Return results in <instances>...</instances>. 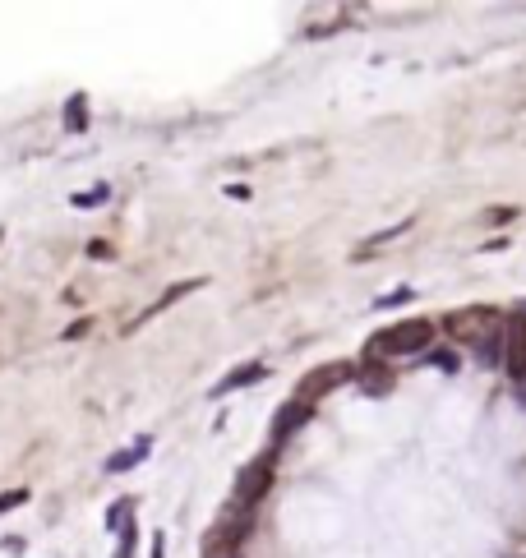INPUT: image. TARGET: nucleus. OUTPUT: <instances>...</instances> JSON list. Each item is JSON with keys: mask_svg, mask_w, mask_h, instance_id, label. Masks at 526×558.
Instances as JSON below:
<instances>
[{"mask_svg": "<svg viewBox=\"0 0 526 558\" xmlns=\"http://www.w3.org/2000/svg\"><path fill=\"white\" fill-rule=\"evenodd\" d=\"M65 130H74V134L88 130V97L84 93H74L70 102H65Z\"/></svg>", "mask_w": 526, "mask_h": 558, "instance_id": "9d476101", "label": "nucleus"}, {"mask_svg": "<svg viewBox=\"0 0 526 558\" xmlns=\"http://www.w3.org/2000/svg\"><path fill=\"white\" fill-rule=\"evenodd\" d=\"M268 379V365L263 360H245V365H236L231 374H222V379L213 383V397H227V392H240V388H250V383Z\"/></svg>", "mask_w": 526, "mask_h": 558, "instance_id": "423d86ee", "label": "nucleus"}, {"mask_svg": "<svg viewBox=\"0 0 526 558\" xmlns=\"http://www.w3.org/2000/svg\"><path fill=\"white\" fill-rule=\"evenodd\" d=\"M148 452H153V439H148V434H144V439H134L130 448H120L116 457H107V475H120V471H134V466L144 462Z\"/></svg>", "mask_w": 526, "mask_h": 558, "instance_id": "0eeeda50", "label": "nucleus"}, {"mask_svg": "<svg viewBox=\"0 0 526 558\" xmlns=\"http://www.w3.org/2000/svg\"><path fill=\"white\" fill-rule=\"evenodd\" d=\"M273 475H277V457H273V452H263V457H254V462L236 475V503H240V508L250 512L254 503H259L263 494L273 489Z\"/></svg>", "mask_w": 526, "mask_h": 558, "instance_id": "f03ea898", "label": "nucleus"}, {"mask_svg": "<svg viewBox=\"0 0 526 558\" xmlns=\"http://www.w3.org/2000/svg\"><path fill=\"white\" fill-rule=\"evenodd\" d=\"M88 328H93V319H79L74 328H65V342H79V337H84Z\"/></svg>", "mask_w": 526, "mask_h": 558, "instance_id": "a211bd4d", "label": "nucleus"}, {"mask_svg": "<svg viewBox=\"0 0 526 558\" xmlns=\"http://www.w3.org/2000/svg\"><path fill=\"white\" fill-rule=\"evenodd\" d=\"M407 300H416V291H411V286H397V291L374 300V309H393V305H407Z\"/></svg>", "mask_w": 526, "mask_h": 558, "instance_id": "2eb2a0df", "label": "nucleus"}, {"mask_svg": "<svg viewBox=\"0 0 526 558\" xmlns=\"http://www.w3.org/2000/svg\"><path fill=\"white\" fill-rule=\"evenodd\" d=\"M111 199V185H93V190H84V194H74V208H102V203Z\"/></svg>", "mask_w": 526, "mask_h": 558, "instance_id": "f8f14e48", "label": "nucleus"}, {"mask_svg": "<svg viewBox=\"0 0 526 558\" xmlns=\"http://www.w3.org/2000/svg\"><path fill=\"white\" fill-rule=\"evenodd\" d=\"M430 342H434V323L411 314V319H397L370 337V356H420V351H430Z\"/></svg>", "mask_w": 526, "mask_h": 558, "instance_id": "f257e3e1", "label": "nucleus"}, {"mask_svg": "<svg viewBox=\"0 0 526 558\" xmlns=\"http://www.w3.org/2000/svg\"><path fill=\"white\" fill-rule=\"evenodd\" d=\"M356 383L370 392V397H383V392H393V374H388L383 365H360V369H356Z\"/></svg>", "mask_w": 526, "mask_h": 558, "instance_id": "6e6552de", "label": "nucleus"}, {"mask_svg": "<svg viewBox=\"0 0 526 558\" xmlns=\"http://www.w3.org/2000/svg\"><path fill=\"white\" fill-rule=\"evenodd\" d=\"M130 517H134V503H130V499L111 503V508H107V531H120V526L130 522Z\"/></svg>", "mask_w": 526, "mask_h": 558, "instance_id": "ddd939ff", "label": "nucleus"}, {"mask_svg": "<svg viewBox=\"0 0 526 558\" xmlns=\"http://www.w3.org/2000/svg\"><path fill=\"white\" fill-rule=\"evenodd\" d=\"M503 369H508L517 383L526 379V323L522 319H513L508 333H503Z\"/></svg>", "mask_w": 526, "mask_h": 558, "instance_id": "20e7f679", "label": "nucleus"}, {"mask_svg": "<svg viewBox=\"0 0 526 558\" xmlns=\"http://www.w3.org/2000/svg\"><path fill=\"white\" fill-rule=\"evenodd\" d=\"M24 503H28V489H10V494H0V517L14 512V508H24Z\"/></svg>", "mask_w": 526, "mask_h": 558, "instance_id": "dca6fc26", "label": "nucleus"}, {"mask_svg": "<svg viewBox=\"0 0 526 558\" xmlns=\"http://www.w3.org/2000/svg\"><path fill=\"white\" fill-rule=\"evenodd\" d=\"M356 379V365L351 360H333V365H319V369H310L305 379H300V402H319L323 392H333V388H342V383H351Z\"/></svg>", "mask_w": 526, "mask_h": 558, "instance_id": "7ed1b4c3", "label": "nucleus"}, {"mask_svg": "<svg viewBox=\"0 0 526 558\" xmlns=\"http://www.w3.org/2000/svg\"><path fill=\"white\" fill-rule=\"evenodd\" d=\"M310 420H314V406H310V402H300V397H291V402L277 411V420H273V448H277L282 439H291L296 429H305Z\"/></svg>", "mask_w": 526, "mask_h": 558, "instance_id": "39448f33", "label": "nucleus"}, {"mask_svg": "<svg viewBox=\"0 0 526 558\" xmlns=\"http://www.w3.org/2000/svg\"><path fill=\"white\" fill-rule=\"evenodd\" d=\"M407 226H411V222H397V226H388V231H379V236H370V240H365V245H360V254H370L374 245H388V240H397V236H402V231H407Z\"/></svg>", "mask_w": 526, "mask_h": 558, "instance_id": "4468645a", "label": "nucleus"}, {"mask_svg": "<svg viewBox=\"0 0 526 558\" xmlns=\"http://www.w3.org/2000/svg\"><path fill=\"white\" fill-rule=\"evenodd\" d=\"M116 535H120V540H116V554H111V558H134V545H139V526H134V517L120 526Z\"/></svg>", "mask_w": 526, "mask_h": 558, "instance_id": "9b49d317", "label": "nucleus"}, {"mask_svg": "<svg viewBox=\"0 0 526 558\" xmlns=\"http://www.w3.org/2000/svg\"><path fill=\"white\" fill-rule=\"evenodd\" d=\"M153 558H167V535H162V531L153 535Z\"/></svg>", "mask_w": 526, "mask_h": 558, "instance_id": "6ab92c4d", "label": "nucleus"}, {"mask_svg": "<svg viewBox=\"0 0 526 558\" xmlns=\"http://www.w3.org/2000/svg\"><path fill=\"white\" fill-rule=\"evenodd\" d=\"M430 365H439L443 374H457V356H453V351H434Z\"/></svg>", "mask_w": 526, "mask_h": 558, "instance_id": "f3484780", "label": "nucleus"}, {"mask_svg": "<svg viewBox=\"0 0 526 558\" xmlns=\"http://www.w3.org/2000/svg\"><path fill=\"white\" fill-rule=\"evenodd\" d=\"M199 286H204V277H194V282H176V286H171V291H167V296L157 300L153 309H144V319H153V314H162V309H171V305H176V300H185V296H190V291H199ZM144 319H134V323H130V333H134V328H139V323H144Z\"/></svg>", "mask_w": 526, "mask_h": 558, "instance_id": "1a4fd4ad", "label": "nucleus"}]
</instances>
